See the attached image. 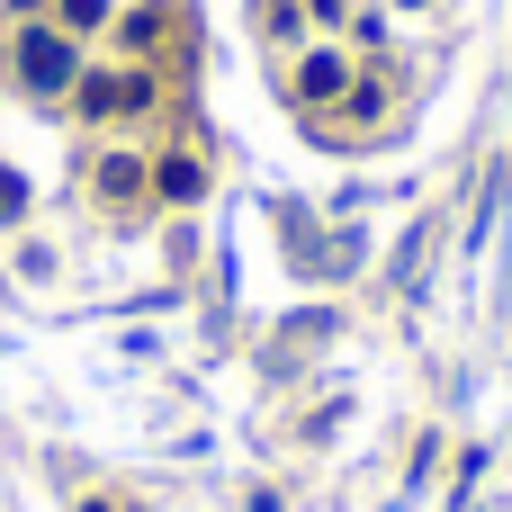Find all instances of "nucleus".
I'll list each match as a JSON object with an SVG mask.
<instances>
[{
	"mask_svg": "<svg viewBox=\"0 0 512 512\" xmlns=\"http://www.w3.org/2000/svg\"><path fill=\"white\" fill-rule=\"evenodd\" d=\"M0 9H9L18 27H27V18H54V0H0Z\"/></svg>",
	"mask_w": 512,
	"mask_h": 512,
	"instance_id": "f8f14e48",
	"label": "nucleus"
},
{
	"mask_svg": "<svg viewBox=\"0 0 512 512\" xmlns=\"http://www.w3.org/2000/svg\"><path fill=\"white\" fill-rule=\"evenodd\" d=\"M252 512H288V504H279V495H270V486H261V495H252Z\"/></svg>",
	"mask_w": 512,
	"mask_h": 512,
	"instance_id": "ddd939ff",
	"label": "nucleus"
},
{
	"mask_svg": "<svg viewBox=\"0 0 512 512\" xmlns=\"http://www.w3.org/2000/svg\"><path fill=\"white\" fill-rule=\"evenodd\" d=\"M198 198H207V162H198L189 144L153 153V207H198Z\"/></svg>",
	"mask_w": 512,
	"mask_h": 512,
	"instance_id": "423d86ee",
	"label": "nucleus"
},
{
	"mask_svg": "<svg viewBox=\"0 0 512 512\" xmlns=\"http://www.w3.org/2000/svg\"><path fill=\"white\" fill-rule=\"evenodd\" d=\"M54 27L63 36H108L117 27V0H54Z\"/></svg>",
	"mask_w": 512,
	"mask_h": 512,
	"instance_id": "6e6552de",
	"label": "nucleus"
},
{
	"mask_svg": "<svg viewBox=\"0 0 512 512\" xmlns=\"http://www.w3.org/2000/svg\"><path fill=\"white\" fill-rule=\"evenodd\" d=\"M261 36H270L279 54H297V45H306V0H261Z\"/></svg>",
	"mask_w": 512,
	"mask_h": 512,
	"instance_id": "0eeeda50",
	"label": "nucleus"
},
{
	"mask_svg": "<svg viewBox=\"0 0 512 512\" xmlns=\"http://www.w3.org/2000/svg\"><path fill=\"white\" fill-rule=\"evenodd\" d=\"M72 512H135L126 495H108V486H90V495H72Z\"/></svg>",
	"mask_w": 512,
	"mask_h": 512,
	"instance_id": "9b49d317",
	"label": "nucleus"
},
{
	"mask_svg": "<svg viewBox=\"0 0 512 512\" xmlns=\"http://www.w3.org/2000/svg\"><path fill=\"white\" fill-rule=\"evenodd\" d=\"M9 81H18L27 99H72V81H81V36H63L54 18H27V27L9 36Z\"/></svg>",
	"mask_w": 512,
	"mask_h": 512,
	"instance_id": "f03ea898",
	"label": "nucleus"
},
{
	"mask_svg": "<svg viewBox=\"0 0 512 512\" xmlns=\"http://www.w3.org/2000/svg\"><path fill=\"white\" fill-rule=\"evenodd\" d=\"M90 198H99L108 216L153 207V153H144V144H99V153H90Z\"/></svg>",
	"mask_w": 512,
	"mask_h": 512,
	"instance_id": "20e7f679",
	"label": "nucleus"
},
{
	"mask_svg": "<svg viewBox=\"0 0 512 512\" xmlns=\"http://www.w3.org/2000/svg\"><path fill=\"white\" fill-rule=\"evenodd\" d=\"M72 117H81V126H135V117H162V72H153V63H81V81H72Z\"/></svg>",
	"mask_w": 512,
	"mask_h": 512,
	"instance_id": "f257e3e1",
	"label": "nucleus"
},
{
	"mask_svg": "<svg viewBox=\"0 0 512 512\" xmlns=\"http://www.w3.org/2000/svg\"><path fill=\"white\" fill-rule=\"evenodd\" d=\"M18 216H27V180L0 162V225H18Z\"/></svg>",
	"mask_w": 512,
	"mask_h": 512,
	"instance_id": "1a4fd4ad",
	"label": "nucleus"
},
{
	"mask_svg": "<svg viewBox=\"0 0 512 512\" xmlns=\"http://www.w3.org/2000/svg\"><path fill=\"white\" fill-rule=\"evenodd\" d=\"M117 63H153V54H171V36H180V0H135V9H117Z\"/></svg>",
	"mask_w": 512,
	"mask_h": 512,
	"instance_id": "39448f33",
	"label": "nucleus"
},
{
	"mask_svg": "<svg viewBox=\"0 0 512 512\" xmlns=\"http://www.w3.org/2000/svg\"><path fill=\"white\" fill-rule=\"evenodd\" d=\"M306 18H315V27H342V36H351V18H360V9H351V0H306Z\"/></svg>",
	"mask_w": 512,
	"mask_h": 512,
	"instance_id": "9d476101",
	"label": "nucleus"
},
{
	"mask_svg": "<svg viewBox=\"0 0 512 512\" xmlns=\"http://www.w3.org/2000/svg\"><path fill=\"white\" fill-rule=\"evenodd\" d=\"M351 81H360L351 45H297V54H288V108H306V117L342 108V90H351Z\"/></svg>",
	"mask_w": 512,
	"mask_h": 512,
	"instance_id": "7ed1b4c3",
	"label": "nucleus"
}]
</instances>
